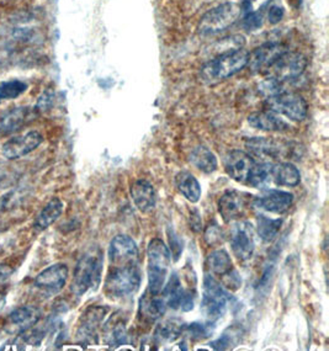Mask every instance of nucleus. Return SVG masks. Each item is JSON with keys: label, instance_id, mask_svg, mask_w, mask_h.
Segmentation results:
<instances>
[{"label": "nucleus", "instance_id": "1", "mask_svg": "<svg viewBox=\"0 0 329 351\" xmlns=\"http://www.w3.org/2000/svg\"><path fill=\"white\" fill-rule=\"evenodd\" d=\"M104 255L100 248L89 249L82 255L77 267L74 269L73 280L71 291L77 297L86 295L89 290H97L101 282Z\"/></svg>", "mask_w": 329, "mask_h": 351}, {"label": "nucleus", "instance_id": "2", "mask_svg": "<svg viewBox=\"0 0 329 351\" xmlns=\"http://www.w3.org/2000/svg\"><path fill=\"white\" fill-rule=\"evenodd\" d=\"M249 52L242 49H233L215 57L214 60L204 64L200 75L204 82L208 84L219 83L232 75L243 71L248 66Z\"/></svg>", "mask_w": 329, "mask_h": 351}, {"label": "nucleus", "instance_id": "3", "mask_svg": "<svg viewBox=\"0 0 329 351\" xmlns=\"http://www.w3.org/2000/svg\"><path fill=\"white\" fill-rule=\"evenodd\" d=\"M148 256V291L160 293L171 267V252L159 238H153L147 248Z\"/></svg>", "mask_w": 329, "mask_h": 351}, {"label": "nucleus", "instance_id": "4", "mask_svg": "<svg viewBox=\"0 0 329 351\" xmlns=\"http://www.w3.org/2000/svg\"><path fill=\"white\" fill-rule=\"evenodd\" d=\"M142 274L137 264L114 267L105 280V293L110 298L130 296L140 289Z\"/></svg>", "mask_w": 329, "mask_h": 351}, {"label": "nucleus", "instance_id": "5", "mask_svg": "<svg viewBox=\"0 0 329 351\" xmlns=\"http://www.w3.org/2000/svg\"><path fill=\"white\" fill-rule=\"evenodd\" d=\"M242 12L236 3H222L208 10L199 23V32L204 36H212L230 29Z\"/></svg>", "mask_w": 329, "mask_h": 351}, {"label": "nucleus", "instance_id": "6", "mask_svg": "<svg viewBox=\"0 0 329 351\" xmlns=\"http://www.w3.org/2000/svg\"><path fill=\"white\" fill-rule=\"evenodd\" d=\"M265 109L282 115L291 121L301 122L308 114V104L305 97L293 91H284L274 97H267Z\"/></svg>", "mask_w": 329, "mask_h": 351}, {"label": "nucleus", "instance_id": "7", "mask_svg": "<svg viewBox=\"0 0 329 351\" xmlns=\"http://www.w3.org/2000/svg\"><path fill=\"white\" fill-rule=\"evenodd\" d=\"M227 302L228 293L222 287V285L211 275H206L204 280L202 311L208 323L212 324L223 317L227 309Z\"/></svg>", "mask_w": 329, "mask_h": 351}, {"label": "nucleus", "instance_id": "8", "mask_svg": "<svg viewBox=\"0 0 329 351\" xmlns=\"http://www.w3.org/2000/svg\"><path fill=\"white\" fill-rule=\"evenodd\" d=\"M307 58L302 53L287 49L267 69L264 75L269 78L278 79L289 84L302 75V73L305 72L307 67Z\"/></svg>", "mask_w": 329, "mask_h": 351}, {"label": "nucleus", "instance_id": "9", "mask_svg": "<svg viewBox=\"0 0 329 351\" xmlns=\"http://www.w3.org/2000/svg\"><path fill=\"white\" fill-rule=\"evenodd\" d=\"M254 228L250 222L238 221L232 226L230 243L232 252L238 261H249L256 249Z\"/></svg>", "mask_w": 329, "mask_h": 351}, {"label": "nucleus", "instance_id": "10", "mask_svg": "<svg viewBox=\"0 0 329 351\" xmlns=\"http://www.w3.org/2000/svg\"><path fill=\"white\" fill-rule=\"evenodd\" d=\"M245 147L250 156L260 158L262 162H271L280 157H287L291 147L284 141L268 138V137H253L245 141Z\"/></svg>", "mask_w": 329, "mask_h": 351}, {"label": "nucleus", "instance_id": "11", "mask_svg": "<svg viewBox=\"0 0 329 351\" xmlns=\"http://www.w3.org/2000/svg\"><path fill=\"white\" fill-rule=\"evenodd\" d=\"M253 196L238 190H227L219 197V212L226 223L236 221L243 216L252 205Z\"/></svg>", "mask_w": 329, "mask_h": 351}, {"label": "nucleus", "instance_id": "12", "mask_svg": "<svg viewBox=\"0 0 329 351\" xmlns=\"http://www.w3.org/2000/svg\"><path fill=\"white\" fill-rule=\"evenodd\" d=\"M43 142V136L38 131H29L24 134L12 137L1 145L3 157L16 160L30 154Z\"/></svg>", "mask_w": 329, "mask_h": 351}, {"label": "nucleus", "instance_id": "13", "mask_svg": "<svg viewBox=\"0 0 329 351\" xmlns=\"http://www.w3.org/2000/svg\"><path fill=\"white\" fill-rule=\"evenodd\" d=\"M69 270L66 264H53L46 267L34 280V286L46 295H56L67 284Z\"/></svg>", "mask_w": 329, "mask_h": 351}, {"label": "nucleus", "instance_id": "14", "mask_svg": "<svg viewBox=\"0 0 329 351\" xmlns=\"http://www.w3.org/2000/svg\"><path fill=\"white\" fill-rule=\"evenodd\" d=\"M110 263L114 267L134 265L138 261V248L131 237L116 236L109 247Z\"/></svg>", "mask_w": 329, "mask_h": 351}, {"label": "nucleus", "instance_id": "15", "mask_svg": "<svg viewBox=\"0 0 329 351\" xmlns=\"http://www.w3.org/2000/svg\"><path fill=\"white\" fill-rule=\"evenodd\" d=\"M254 164H256V160L253 159V156H250L249 153L234 149L226 156V173L234 182L247 184Z\"/></svg>", "mask_w": 329, "mask_h": 351}, {"label": "nucleus", "instance_id": "16", "mask_svg": "<svg viewBox=\"0 0 329 351\" xmlns=\"http://www.w3.org/2000/svg\"><path fill=\"white\" fill-rule=\"evenodd\" d=\"M108 313V309L100 306H94L86 309V312L80 317L78 330H77V338L80 343H95L98 337V329L104 319L105 315Z\"/></svg>", "mask_w": 329, "mask_h": 351}, {"label": "nucleus", "instance_id": "17", "mask_svg": "<svg viewBox=\"0 0 329 351\" xmlns=\"http://www.w3.org/2000/svg\"><path fill=\"white\" fill-rule=\"evenodd\" d=\"M287 47L280 43H267L249 53L248 66L253 72L264 73L268 69L279 56L282 55Z\"/></svg>", "mask_w": 329, "mask_h": 351}, {"label": "nucleus", "instance_id": "18", "mask_svg": "<svg viewBox=\"0 0 329 351\" xmlns=\"http://www.w3.org/2000/svg\"><path fill=\"white\" fill-rule=\"evenodd\" d=\"M293 195L287 191L281 190H268L262 196L254 197L252 201V205L263 210V211L270 212L281 215L287 212L290 207L293 206Z\"/></svg>", "mask_w": 329, "mask_h": 351}, {"label": "nucleus", "instance_id": "19", "mask_svg": "<svg viewBox=\"0 0 329 351\" xmlns=\"http://www.w3.org/2000/svg\"><path fill=\"white\" fill-rule=\"evenodd\" d=\"M35 117V111L27 106L8 110L0 115V134H12L24 128Z\"/></svg>", "mask_w": 329, "mask_h": 351}, {"label": "nucleus", "instance_id": "20", "mask_svg": "<svg viewBox=\"0 0 329 351\" xmlns=\"http://www.w3.org/2000/svg\"><path fill=\"white\" fill-rule=\"evenodd\" d=\"M248 123L252 128L264 132H287L291 128L290 123L269 110L250 114L248 116Z\"/></svg>", "mask_w": 329, "mask_h": 351}, {"label": "nucleus", "instance_id": "21", "mask_svg": "<svg viewBox=\"0 0 329 351\" xmlns=\"http://www.w3.org/2000/svg\"><path fill=\"white\" fill-rule=\"evenodd\" d=\"M131 196L136 207L143 213H148L154 210L157 204V196L152 184L143 179L132 184Z\"/></svg>", "mask_w": 329, "mask_h": 351}, {"label": "nucleus", "instance_id": "22", "mask_svg": "<svg viewBox=\"0 0 329 351\" xmlns=\"http://www.w3.org/2000/svg\"><path fill=\"white\" fill-rule=\"evenodd\" d=\"M167 303L159 293H151L147 291L140 300V315L146 322H154L159 319L165 313Z\"/></svg>", "mask_w": 329, "mask_h": 351}, {"label": "nucleus", "instance_id": "23", "mask_svg": "<svg viewBox=\"0 0 329 351\" xmlns=\"http://www.w3.org/2000/svg\"><path fill=\"white\" fill-rule=\"evenodd\" d=\"M41 319V311L34 306H21L14 309L9 315V322L14 327L19 328L20 332L36 326Z\"/></svg>", "mask_w": 329, "mask_h": 351}, {"label": "nucleus", "instance_id": "24", "mask_svg": "<svg viewBox=\"0 0 329 351\" xmlns=\"http://www.w3.org/2000/svg\"><path fill=\"white\" fill-rule=\"evenodd\" d=\"M63 207L64 206H63L61 199H58V197L51 199L35 218L34 228L37 232H43V230H47L49 226H52L58 218L61 217Z\"/></svg>", "mask_w": 329, "mask_h": 351}, {"label": "nucleus", "instance_id": "25", "mask_svg": "<svg viewBox=\"0 0 329 351\" xmlns=\"http://www.w3.org/2000/svg\"><path fill=\"white\" fill-rule=\"evenodd\" d=\"M175 185L179 193L183 195L186 200L196 204L202 197V186L195 176L189 171H180L175 176Z\"/></svg>", "mask_w": 329, "mask_h": 351}, {"label": "nucleus", "instance_id": "26", "mask_svg": "<svg viewBox=\"0 0 329 351\" xmlns=\"http://www.w3.org/2000/svg\"><path fill=\"white\" fill-rule=\"evenodd\" d=\"M273 182L279 186H297L301 182L300 170L293 163L274 164L273 167Z\"/></svg>", "mask_w": 329, "mask_h": 351}, {"label": "nucleus", "instance_id": "27", "mask_svg": "<svg viewBox=\"0 0 329 351\" xmlns=\"http://www.w3.org/2000/svg\"><path fill=\"white\" fill-rule=\"evenodd\" d=\"M160 292L168 307H171V309L182 308V304L186 296V290L182 287V282L177 274L171 275L168 284L163 286Z\"/></svg>", "mask_w": 329, "mask_h": 351}, {"label": "nucleus", "instance_id": "28", "mask_svg": "<svg viewBox=\"0 0 329 351\" xmlns=\"http://www.w3.org/2000/svg\"><path fill=\"white\" fill-rule=\"evenodd\" d=\"M190 162L195 168L202 170L205 174H211L217 169V158L208 149V147H204V145H199L191 152Z\"/></svg>", "mask_w": 329, "mask_h": 351}, {"label": "nucleus", "instance_id": "29", "mask_svg": "<svg viewBox=\"0 0 329 351\" xmlns=\"http://www.w3.org/2000/svg\"><path fill=\"white\" fill-rule=\"evenodd\" d=\"M273 167L274 163L271 162H259L254 164L247 184L252 188H267L270 182H273Z\"/></svg>", "mask_w": 329, "mask_h": 351}, {"label": "nucleus", "instance_id": "30", "mask_svg": "<svg viewBox=\"0 0 329 351\" xmlns=\"http://www.w3.org/2000/svg\"><path fill=\"white\" fill-rule=\"evenodd\" d=\"M282 226L280 218L267 217L265 215H259L256 218V232L263 242H273L279 234Z\"/></svg>", "mask_w": 329, "mask_h": 351}, {"label": "nucleus", "instance_id": "31", "mask_svg": "<svg viewBox=\"0 0 329 351\" xmlns=\"http://www.w3.org/2000/svg\"><path fill=\"white\" fill-rule=\"evenodd\" d=\"M184 333V326L182 322L177 319H168L162 322L154 332V339L158 343H173Z\"/></svg>", "mask_w": 329, "mask_h": 351}, {"label": "nucleus", "instance_id": "32", "mask_svg": "<svg viewBox=\"0 0 329 351\" xmlns=\"http://www.w3.org/2000/svg\"><path fill=\"white\" fill-rule=\"evenodd\" d=\"M206 264H208L211 273L217 275V276H221V278L233 270L231 258L223 249L215 250L211 254L208 255Z\"/></svg>", "mask_w": 329, "mask_h": 351}, {"label": "nucleus", "instance_id": "33", "mask_svg": "<svg viewBox=\"0 0 329 351\" xmlns=\"http://www.w3.org/2000/svg\"><path fill=\"white\" fill-rule=\"evenodd\" d=\"M27 83L20 79H9L0 82V101L14 100L27 90Z\"/></svg>", "mask_w": 329, "mask_h": 351}, {"label": "nucleus", "instance_id": "34", "mask_svg": "<svg viewBox=\"0 0 329 351\" xmlns=\"http://www.w3.org/2000/svg\"><path fill=\"white\" fill-rule=\"evenodd\" d=\"M105 341L109 346H120L126 344L127 333L122 323H114L112 327L105 329Z\"/></svg>", "mask_w": 329, "mask_h": 351}, {"label": "nucleus", "instance_id": "35", "mask_svg": "<svg viewBox=\"0 0 329 351\" xmlns=\"http://www.w3.org/2000/svg\"><path fill=\"white\" fill-rule=\"evenodd\" d=\"M210 324H202V323H191L189 326L184 327V332L186 335H189L191 339L202 340L206 339L211 334V329H210Z\"/></svg>", "mask_w": 329, "mask_h": 351}, {"label": "nucleus", "instance_id": "36", "mask_svg": "<svg viewBox=\"0 0 329 351\" xmlns=\"http://www.w3.org/2000/svg\"><path fill=\"white\" fill-rule=\"evenodd\" d=\"M263 25V16L260 12L248 10L242 19V26L244 30L256 31L260 29Z\"/></svg>", "mask_w": 329, "mask_h": 351}, {"label": "nucleus", "instance_id": "37", "mask_svg": "<svg viewBox=\"0 0 329 351\" xmlns=\"http://www.w3.org/2000/svg\"><path fill=\"white\" fill-rule=\"evenodd\" d=\"M205 239L212 247L219 245L223 243V233L219 230V226H210L205 233Z\"/></svg>", "mask_w": 329, "mask_h": 351}, {"label": "nucleus", "instance_id": "38", "mask_svg": "<svg viewBox=\"0 0 329 351\" xmlns=\"http://www.w3.org/2000/svg\"><path fill=\"white\" fill-rule=\"evenodd\" d=\"M285 16V10L282 6L271 5L269 8L268 21L271 25L279 24Z\"/></svg>", "mask_w": 329, "mask_h": 351}, {"label": "nucleus", "instance_id": "39", "mask_svg": "<svg viewBox=\"0 0 329 351\" xmlns=\"http://www.w3.org/2000/svg\"><path fill=\"white\" fill-rule=\"evenodd\" d=\"M52 101H53V97L52 95H49V93H46V94H43L41 99L38 100V104H37V110H49V106L52 105Z\"/></svg>", "mask_w": 329, "mask_h": 351}, {"label": "nucleus", "instance_id": "40", "mask_svg": "<svg viewBox=\"0 0 329 351\" xmlns=\"http://www.w3.org/2000/svg\"><path fill=\"white\" fill-rule=\"evenodd\" d=\"M169 241H171V252H173V254H174V259L178 261L179 255H180L182 250H183V247H182L180 243L177 242V236H174V234L169 237Z\"/></svg>", "mask_w": 329, "mask_h": 351}, {"label": "nucleus", "instance_id": "41", "mask_svg": "<svg viewBox=\"0 0 329 351\" xmlns=\"http://www.w3.org/2000/svg\"><path fill=\"white\" fill-rule=\"evenodd\" d=\"M6 302V291L0 290V309L4 307Z\"/></svg>", "mask_w": 329, "mask_h": 351}]
</instances>
